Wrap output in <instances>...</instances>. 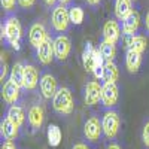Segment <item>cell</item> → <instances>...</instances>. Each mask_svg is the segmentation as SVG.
Here are the masks:
<instances>
[{"instance_id":"34","label":"cell","mask_w":149,"mask_h":149,"mask_svg":"<svg viewBox=\"0 0 149 149\" xmlns=\"http://www.w3.org/2000/svg\"><path fill=\"white\" fill-rule=\"evenodd\" d=\"M72 149H90V148L86 146L85 143H76V145H74Z\"/></svg>"},{"instance_id":"26","label":"cell","mask_w":149,"mask_h":149,"mask_svg":"<svg viewBox=\"0 0 149 149\" xmlns=\"http://www.w3.org/2000/svg\"><path fill=\"white\" fill-rule=\"evenodd\" d=\"M146 48H148V39L145 36H133L128 49H133V51H136V52L143 54V51Z\"/></svg>"},{"instance_id":"22","label":"cell","mask_w":149,"mask_h":149,"mask_svg":"<svg viewBox=\"0 0 149 149\" xmlns=\"http://www.w3.org/2000/svg\"><path fill=\"white\" fill-rule=\"evenodd\" d=\"M24 66L22 63H15L10 69V76H9V81H12L15 85H18L19 88H24Z\"/></svg>"},{"instance_id":"33","label":"cell","mask_w":149,"mask_h":149,"mask_svg":"<svg viewBox=\"0 0 149 149\" xmlns=\"http://www.w3.org/2000/svg\"><path fill=\"white\" fill-rule=\"evenodd\" d=\"M2 149H17V146H15V143L12 142V140H6L2 145Z\"/></svg>"},{"instance_id":"12","label":"cell","mask_w":149,"mask_h":149,"mask_svg":"<svg viewBox=\"0 0 149 149\" xmlns=\"http://www.w3.org/2000/svg\"><path fill=\"white\" fill-rule=\"evenodd\" d=\"M46 39H48V34H46L45 26L42 22H34L29 31V40H30L31 46H34L37 49Z\"/></svg>"},{"instance_id":"17","label":"cell","mask_w":149,"mask_h":149,"mask_svg":"<svg viewBox=\"0 0 149 149\" xmlns=\"http://www.w3.org/2000/svg\"><path fill=\"white\" fill-rule=\"evenodd\" d=\"M140 26V14L137 10H133L131 14L122 21V33L124 34H134Z\"/></svg>"},{"instance_id":"8","label":"cell","mask_w":149,"mask_h":149,"mask_svg":"<svg viewBox=\"0 0 149 149\" xmlns=\"http://www.w3.org/2000/svg\"><path fill=\"white\" fill-rule=\"evenodd\" d=\"M36 57L39 60V63L43 64V66L52 63V60L55 57V51H54V40L51 37H48V39L36 49Z\"/></svg>"},{"instance_id":"4","label":"cell","mask_w":149,"mask_h":149,"mask_svg":"<svg viewBox=\"0 0 149 149\" xmlns=\"http://www.w3.org/2000/svg\"><path fill=\"white\" fill-rule=\"evenodd\" d=\"M103 133V127H102V121L97 116H91L85 121L84 124V136L86 137V140L91 143H97L102 137Z\"/></svg>"},{"instance_id":"2","label":"cell","mask_w":149,"mask_h":149,"mask_svg":"<svg viewBox=\"0 0 149 149\" xmlns=\"http://www.w3.org/2000/svg\"><path fill=\"white\" fill-rule=\"evenodd\" d=\"M52 107H54L55 112H58V113H63V115L72 113L73 107H74L72 91L69 88H66V86L58 88L57 94L52 98Z\"/></svg>"},{"instance_id":"25","label":"cell","mask_w":149,"mask_h":149,"mask_svg":"<svg viewBox=\"0 0 149 149\" xmlns=\"http://www.w3.org/2000/svg\"><path fill=\"white\" fill-rule=\"evenodd\" d=\"M119 76L118 72V66L113 63V61H109V63H104V74H103V81L104 82H116Z\"/></svg>"},{"instance_id":"35","label":"cell","mask_w":149,"mask_h":149,"mask_svg":"<svg viewBox=\"0 0 149 149\" xmlns=\"http://www.w3.org/2000/svg\"><path fill=\"white\" fill-rule=\"evenodd\" d=\"M86 3H88L90 6H97V5H100L102 0H85Z\"/></svg>"},{"instance_id":"36","label":"cell","mask_w":149,"mask_h":149,"mask_svg":"<svg viewBox=\"0 0 149 149\" xmlns=\"http://www.w3.org/2000/svg\"><path fill=\"white\" fill-rule=\"evenodd\" d=\"M43 3H45L46 6H49V8H51V6H54V5L57 3V0H43Z\"/></svg>"},{"instance_id":"23","label":"cell","mask_w":149,"mask_h":149,"mask_svg":"<svg viewBox=\"0 0 149 149\" xmlns=\"http://www.w3.org/2000/svg\"><path fill=\"white\" fill-rule=\"evenodd\" d=\"M98 52L103 57L104 63H109V61H113L115 54H116V48H115L113 43H109V42L103 40L100 43V46H98Z\"/></svg>"},{"instance_id":"24","label":"cell","mask_w":149,"mask_h":149,"mask_svg":"<svg viewBox=\"0 0 149 149\" xmlns=\"http://www.w3.org/2000/svg\"><path fill=\"white\" fill-rule=\"evenodd\" d=\"M46 136H48V143L51 146H58L61 143V139H63V133H61V128L55 124H51L48 127V131H46Z\"/></svg>"},{"instance_id":"32","label":"cell","mask_w":149,"mask_h":149,"mask_svg":"<svg viewBox=\"0 0 149 149\" xmlns=\"http://www.w3.org/2000/svg\"><path fill=\"white\" fill-rule=\"evenodd\" d=\"M36 3V0H18V5L21 8H31Z\"/></svg>"},{"instance_id":"3","label":"cell","mask_w":149,"mask_h":149,"mask_svg":"<svg viewBox=\"0 0 149 149\" xmlns=\"http://www.w3.org/2000/svg\"><path fill=\"white\" fill-rule=\"evenodd\" d=\"M102 127H103V134L107 139L116 137L119 131V115L115 110H107L102 118Z\"/></svg>"},{"instance_id":"31","label":"cell","mask_w":149,"mask_h":149,"mask_svg":"<svg viewBox=\"0 0 149 149\" xmlns=\"http://www.w3.org/2000/svg\"><path fill=\"white\" fill-rule=\"evenodd\" d=\"M93 74L97 79H103V74H104V66H95L93 70Z\"/></svg>"},{"instance_id":"15","label":"cell","mask_w":149,"mask_h":149,"mask_svg":"<svg viewBox=\"0 0 149 149\" xmlns=\"http://www.w3.org/2000/svg\"><path fill=\"white\" fill-rule=\"evenodd\" d=\"M2 95L8 104H15L21 95V88L12 81H6L3 85V90H2Z\"/></svg>"},{"instance_id":"38","label":"cell","mask_w":149,"mask_h":149,"mask_svg":"<svg viewBox=\"0 0 149 149\" xmlns=\"http://www.w3.org/2000/svg\"><path fill=\"white\" fill-rule=\"evenodd\" d=\"M145 26H146V30L149 31V12L146 14V18H145Z\"/></svg>"},{"instance_id":"18","label":"cell","mask_w":149,"mask_h":149,"mask_svg":"<svg viewBox=\"0 0 149 149\" xmlns=\"http://www.w3.org/2000/svg\"><path fill=\"white\" fill-rule=\"evenodd\" d=\"M0 133L6 140H15L18 137V127L9 118H3L0 122Z\"/></svg>"},{"instance_id":"27","label":"cell","mask_w":149,"mask_h":149,"mask_svg":"<svg viewBox=\"0 0 149 149\" xmlns=\"http://www.w3.org/2000/svg\"><path fill=\"white\" fill-rule=\"evenodd\" d=\"M69 15H70V22L74 24V26H79V24H82L84 17H85L84 9L79 8V6H73V8H70V9H69Z\"/></svg>"},{"instance_id":"28","label":"cell","mask_w":149,"mask_h":149,"mask_svg":"<svg viewBox=\"0 0 149 149\" xmlns=\"http://www.w3.org/2000/svg\"><path fill=\"white\" fill-rule=\"evenodd\" d=\"M142 140H143V143L149 148V121L145 124V127H143V131H142Z\"/></svg>"},{"instance_id":"7","label":"cell","mask_w":149,"mask_h":149,"mask_svg":"<svg viewBox=\"0 0 149 149\" xmlns=\"http://www.w3.org/2000/svg\"><path fill=\"white\" fill-rule=\"evenodd\" d=\"M84 102L86 106H94L102 102V85L97 81H91L84 88Z\"/></svg>"},{"instance_id":"11","label":"cell","mask_w":149,"mask_h":149,"mask_svg":"<svg viewBox=\"0 0 149 149\" xmlns=\"http://www.w3.org/2000/svg\"><path fill=\"white\" fill-rule=\"evenodd\" d=\"M72 49V43L70 39L64 34H60L54 39V51H55V58H58L60 61H63L69 57Z\"/></svg>"},{"instance_id":"19","label":"cell","mask_w":149,"mask_h":149,"mask_svg":"<svg viewBox=\"0 0 149 149\" xmlns=\"http://www.w3.org/2000/svg\"><path fill=\"white\" fill-rule=\"evenodd\" d=\"M6 118H9V119H10V121L19 128V127L24 125V122H26V112H24V109H22L21 106H18V104H12V106L8 109Z\"/></svg>"},{"instance_id":"14","label":"cell","mask_w":149,"mask_h":149,"mask_svg":"<svg viewBox=\"0 0 149 149\" xmlns=\"http://www.w3.org/2000/svg\"><path fill=\"white\" fill-rule=\"evenodd\" d=\"M27 119L29 124L33 130H40L43 125V121H45V112L43 107L40 104H33L29 109V113H27Z\"/></svg>"},{"instance_id":"6","label":"cell","mask_w":149,"mask_h":149,"mask_svg":"<svg viewBox=\"0 0 149 149\" xmlns=\"http://www.w3.org/2000/svg\"><path fill=\"white\" fill-rule=\"evenodd\" d=\"M119 90L116 82H104L102 85V103L104 107H115L118 103Z\"/></svg>"},{"instance_id":"37","label":"cell","mask_w":149,"mask_h":149,"mask_svg":"<svg viewBox=\"0 0 149 149\" xmlns=\"http://www.w3.org/2000/svg\"><path fill=\"white\" fill-rule=\"evenodd\" d=\"M107 149H122L118 143H110L109 146H107Z\"/></svg>"},{"instance_id":"39","label":"cell","mask_w":149,"mask_h":149,"mask_svg":"<svg viewBox=\"0 0 149 149\" xmlns=\"http://www.w3.org/2000/svg\"><path fill=\"white\" fill-rule=\"evenodd\" d=\"M58 2H60L61 5H66V3H69V2H70V0H58Z\"/></svg>"},{"instance_id":"29","label":"cell","mask_w":149,"mask_h":149,"mask_svg":"<svg viewBox=\"0 0 149 149\" xmlns=\"http://www.w3.org/2000/svg\"><path fill=\"white\" fill-rule=\"evenodd\" d=\"M6 69H8V64H6V55L2 54V66H0V79H5L6 76Z\"/></svg>"},{"instance_id":"30","label":"cell","mask_w":149,"mask_h":149,"mask_svg":"<svg viewBox=\"0 0 149 149\" xmlns=\"http://www.w3.org/2000/svg\"><path fill=\"white\" fill-rule=\"evenodd\" d=\"M2 2V6L5 10H12L15 8V3L18 2V0H0Z\"/></svg>"},{"instance_id":"13","label":"cell","mask_w":149,"mask_h":149,"mask_svg":"<svg viewBox=\"0 0 149 149\" xmlns=\"http://www.w3.org/2000/svg\"><path fill=\"white\" fill-rule=\"evenodd\" d=\"M97 55H98V49H95L91 42H86L85 49L82 52V64H84V69L86 72L94 70L95 63H97Z\"/></svg>"},{"instance_id":"1","label":"cell","mask_w":149,"mask_h":149,"mask_svg":"<svg viewBox=\"0 0 149 149\" xmlns=\"http://www.w3.org/2000/svg\"><path fill=\"white\" fill-rule=\"evenodd\" d=\"M2 31H3V36L6 37V40L9 42V45L15 49H19L22 29H21V22L18 21V18L8 17L5 21V26L2 27Z\"/></svg>"},{"instance_id":"5","label":"cell","mask_w":149,"mask_h":149,"mask_svg":"<svg viewBox=\"0 0 149 149\" xmlns=\"http://www.w3.org/2000/svg\"><path fill=\"white\" fill-rule=\"evenodd\" d=\"M70 24L69 9L64 5L55 6L52 10V27L55 31H66Z\"/></svg>"},{"instance_id":"10","label":"cell","mask_w":149,"mask_h":149,"mask_svg":"<svg viewBox=\"0 0 149 149\" xmlns=\"http://www.w3.org/2000/svg\"><path fill=\"white\" fill-rule=\"evenodd\" d=\"M103 37L109 43L116 45V42L121 39V26L116 19H109L103 26Z\"/></svg>"},{"instance_id":"21","label":"cell","mask_w":149,"mask_h":149,"mask_svg":"<svg viewBox=\"0 0 149 149\" xmlns=\"http://www.w3.org/2000/svg\"><path fill=\"white\" fill-rule=\"evenodd\" d=\"M133 12L131 0H116L115 2V17L119 21H124Z\"/></svg>"},{"instance_id":"20","label":"cell","mask_w":149,"mask_h":149,"mask_svg":"<svg viewBox=\"0 0 149 149\" xmlns=\"http://www.w3.org/2000/svg\"><path fill=\"white\" fill-rule=\"evenodd\" d=\"M142 64V54L140 52H136L133 49H128L127 54H125V67L130 73H136L139 72Z\"/></svg>"},{"instance_id":"16","label":"cell","mask_w":149,"mask_h":149,"mask_svg":"<svg viewBox=\"0 0 149 149\" xmlns=\"http://www.w3.org/2000/svg\"><path fill=\"white\" fill-rule=\"evenodd\" d=\"M39 82H40V79H39L37 69L31 64H26V67H24V88L33 91Z\"/></svg>"},{"instance_id":"9","label":"cell","mask_w":149,"mask_h":149,"mask_svg":"<svg viewBox=\"0 0 149 149\" xmlns=\"http://www.w3.org/2000/svg\"><path fill=\"white\" fill-rule=\"evenodd\" d=\"M39 86H40V93L45 98H54V95L57 94L58 91V85H57V79L49 73H45L42 74L40 78V82H39Z\"/></svg>"}]
</instances>
